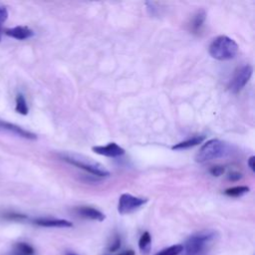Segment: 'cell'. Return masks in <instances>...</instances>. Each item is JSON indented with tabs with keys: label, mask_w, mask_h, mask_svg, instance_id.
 Returning <instances> with one entry per match:
<instances>
[{
	"label": "cell",
	"mask_w": 255,
	"mask_h": 255,
	"mask_svg": "<svg viewBox=\"0 0 255 255\" xmlns=\"http://www.w3.org/2000/svg\"><path fill=\"white\" fill-rule=\"evenodd\" d=\"M238 53L237 43L228 36L220 35L216 37L209 46V54L213 59L219 61H228Z\"/></svg>",
	"instance_id": "1"
},
{
	"label": "cell",
	"mask_w": 255,
	"mask_h": 255,
	"mask_svg": "<svg viewBox=\"0 0 255 255\" xmlns=\"http://www.w3.org/2000/svg\"><path fill=\"white\" fill-rule=\"evenodd\" d=\"M230 146L225 142L217 138H212L207 140L201 148L198 150L195 156L197 162L203 163L215 158L223 157L229 154Z\"/></svg>",
	"instance_id": "2"
},
{
	"label": "cell",
	"mask_w": 255,
	"mask_h": 255,
	"mask_svg": "<svg viewBox=\"0 0 255 255\" xmlns=\"http://www.w3.org/2000/svg\"><path fill=\"white\" fill-rule=\"evenodd\" d=\"M61 157L63 160H65L66 162L75 165L79 168L84 169L85 171L93 174V175H97V176H109L110 172L109 170H107L105 168V166L101 165L98 162H95L93 160H91L90 158H86L83 156H79L77 154H61Z\"/></svg>",
	"instance_id": "3"
},
{
	"label": "cell",
	"mask_w": 255,
	"mask_h": 255,
	"mask_svg": "<svg viewBox=\"0 0 255 255\" xmlns=\"http://www.w3.org/2000/svg\"><path fill=\"white\" fill-rule=\"evenodd\" d=\"M215 233L212 231H202L191 235L185 242L184 249L187 255H202L206 247L213 241Z\"/></svg>",
	"instance_id": "4"
},
{
	"label": "cell",
	"mask_w": 255,
	"mask_h": 255,
	"mask_svg": "<svg viewBox=\"0 0 255 255\" xmlns=\"http://www.w3.org/2000/svg\"><path fill=\"white\" fill-rule=\"evenodd\" d=\"M147 202L146 198L136 197L129 193H123L120 196L118 211L120 214H128L138 209L140 206Z\"/></svg>",
	"instance_id": "5"
},
{
	"label": "cell",
	"mask_w": 255,
	"mask_h": 255,
	"mask_svg": "<svg viewBox=\"0 0 255 255\" xmlns=\"http://www.w3.org/2000/svg\"><path fill=\"white\" fill-rule=\"evenodd\" d=\"M253 68L250 65H244L240 67L234 74L233 78L230 81L229 89L232 93L240 92L245 85L248 83L252 76Z\"/></svg>",
	"instance_id": "6"
},
{
	"label": "cell",
	"mask_w": 255,
	"mask_h": 255,
	"mask_svg": "<svg viewBox=\"0 0 255 255\" xmlns=\"http://www.w3.org/2000/svg\"><path fill=\"white\" fill-rule=\"evenodd\" d=\"M92 149L98 154L109 157H117L125 153V149L118 145L116 142H110L107 145H95L92 147Z\"/></svg>",
	"instance_id": "7"
},
{
	"label": "cell",
	"mask_w": 255,
	"mask_h": 255,
	"mask_svg": "<svg viewBox=\"0 0 255 255\" xmlns=\"http://www.w3.org/2000/svg\"><path fill=\"white\" fill-rule=\"evenodd\" d=\"M0 129H4L7 130L15 135H18L20 137H24L27 139H36L37 135L29 130H26L24 128H22L21 127L8 123V122H4L2 120H0Z\"/></svg>",
	"instance_id": "8"
},
{
	"label": "cell",
	"mask_w": 255,
	"mask_h": 255,
	"mask_svg": "<svg viewBox=\"0 0 255 255\" xmlns=\"http://www.w3.org/2000/svg\"><path fill=\"white\" fill-rule=\"evenodd\" d=\"M5 34L7 36L12 37V38L17 39V40H26V39H29V38L33 37L34 32L26 26H17V27H14V28L6 29Z\"/></svg>",
	"instance_id": "9"
},
{
	"label": "cell",
	"mask_w": 255,
	"mask_h": 255,
	"mask_svg": "<svg viewBox=\"0 0 255 255\" xmlns=\"http://www.w3.org/2000/svg\"><path fill=\"white\" fill-rule=\"evenodd\" d=\"M35 224L44 227H72L73 223L66 219L59 218H36L33 221Z\"/></svg>",
	"instance_id": "10"
},
{
	"label": "cell",
	"mask_w": 255,
	"mask_h": 255,
	"mask_svg": "<svg viewBox=\"0 0 255 255\" xmlns=\"http://www.w3.org/2000/svg\"><path fill=\"white\" fill-rule=\"evenodd\" d=\"M77 212L85 218H89L92 220H97V221H104L106 218V215L100 211L99 209H96L94 207L90 206H81L77 209Z\"/></svg>",
	"instance_id": "11"
},
{
	"label": "cell",
	"mask_w": 255,
	"mask_h": 255,
	"mask_svg": "<svg viewBox=\"0 0 255 255\" xmlns=\"http://www.w3.org/2000/svg\"><path fill=\"white\" fill-rule=\"evenodd\" d=\"M205 18H206V13L203 9H199L195 12V14L192 16V19H191V22L189 24L190 26V31L192 33H198L200 32L202 26H203V23L205 21Z\"/></svg>",
	"instance_id": "12"
},
{
	"label": "cell",
	"mask_w": 255,
	"mask_h": 255,
	"mask_svg": "<svg viewBox=\"0 0 255 255\" xmlns=\"http://www.w3.org/2000/svg\"><path fill=\"white\" fill-rule=\"evenodd\" d=\"M204 138H205L204 135H195L191 138H188L186 140H183V141H180V142L174 144L173 146H171V148L179 150V149H186L189 147H193V146L201 143L204 140Z\"/></svg>",
	"instance_id": "13"
},
{
	"label": "cell",
	"mask_w": 255,
	"mask_h": 255,
	"mask_svg": "<svg viewBox=\"0 0 255 255\" xmlns=\"http://www.w3.org/2000/svg\"><path fill=\"white\" fill-rule=\"evenodd\" d=\"M11 255H35V250L30 244L19 242L14 245Z\"/></svg>",
	"instance_id": "14"
},
{
	"label": "cell",
	"mask_w": 255,
	"mask_h": 255,
	"mask_svg": "<svg viewBox=\"0 0 255 255\" xmlns=\"http://www.w3.org/2000/svg\"><path fill=\"white\" fill-rule=\"evenodd\" d=\"M138 247L142 254L146 255L149 253L150 247H151V237L147 231H145L141 234V236L138 240Z\"/></svg>",
	"instance_id": "15"
},
{
	"label": "cell",
	"mask_w": 255,
	"mask_h": 255,
	"mask_svg": "<svg viewBox=\"0 0 255 255\" xmlns=\"http://www.w3.org/2000/svg\"><path fill=\"white\" fill-rule=\"evenodd\" d=\"M249 190H250V188L248 186L239 185V186L227 188L224 191V194H226L227 196H230V197H239V196H242V195L246 194L247 192H249Z\"/></svg>",
	"instance_id": "16"
},
{
	"label": "cell",
	"mask_w": 255,
	"mask_h": 255,
	"mask_svg": "<svg viewBox=\"0 0 255 255\" xmlns=\"http://www.w3.org/2000/svg\"><path fill=\"white\" fill-rule=\"evenodd\" d=\"M15 111L19 113L20 115H27L29 112V108L27 106V102L22 94L17 95L16 97V106H15Z\"/></svg>",
	"instance_id": "17"
},
{
	"label": "cell",
	"mask_w": 255,
	"mask_h": 255,
	"mask_svg": "<svg viewBox=\"0 0 255 255\" xmlns=\"http://www.w3.org/2000/svg\"><path fill=\"white\" fill-rule=\"evenodd\" d=\"M182 250H183V245L176 244L157 252L155 255H178Z\"/></svg>",
	"instance_id": "18"
},
{
	"label": "cell",
	"mask_w": 255,
	"mask_h": 255,
	"mask_svg": "<svg viewBox=\"0 0 255 255\" xmlns=\"http://www.w3.org/2000/svg\"><path fill=\"white\" fill-rule=\"evenodd\" d=\"M4 218L8 219V220H16V221H22L27 219V216L24 214H20V213H15V212H9L6 213L4 215Z\"/></svg>",
	"instance_id": "19"
},
{
	"label": "cell",
	"mask_w": 255,
	"mask_h": 255,
	"mask_svg": "<svg viewBox=\"0 0 255 255\" xmlns=\"http://www.w3.org/2000/svg\"><path fill=\"white\" fill-rule=\"evenodd\" d=\"M7 18H8V11H7V9L4 6L0 5V30H1L2 25L4 24V22L7 20Z\"/></svg>",
	"instance_id": "20"
},
{
	"label": "cell",
	"mask_w": 255,
	"mask_h": 255,
	"mask_svg": "<svg viewBox=\"0 0 255 255\" xmlns=\"http://www.w3.org/2000/svg\"><path fill=\"white\" fill-rule=\"evenodd\" d=\"M120 247H121V238H120L119 236H116L115 239H114V241H113V243H112V245L110 246L109 250H110L111 252H115V251L119 250Z\"/></svg>",
	"instance_id": "21"
},
{
	"label": "cell",
	"mask_w": 255,
	"mask_h": 255,
	"mask_svg": "<svg viewBox=\"0 0 255 255\" xmlns=\"http://www.w3.org/2000/svg\"><path fill=\"white\" fill-rule=\"evenodd\" d=\"M210 173L214 176H219L224 172V167L223 166H213L210 168Z\"/></svg>",
	"instance_id": "22"
},
{
	"label": "cell",
	"mask_w": 255,
	"mask_h": 255,
	"mask_svg": "<svg viewBox=\"0 0 255 255\" xmlns=\"http://www.w3.org/2000/svg\"><path fill=\"white\" fill-rule=\"evenodd\" d=\"M242 177L241 173L237 172V171H232L231 173L228 174V179L231 180V181H236V180H239L240 178Z\"/></svg>",
	"instance_id": "23"
},
{
	"label": "cell",
	"mask_w": 255,
	"mask_h": 255,
	"mask_svg": "<svg viewBox=\"0 0 255 255\" xmlns=\"http://www.w3.org/2000/svg\"><path fill=\"white\" fill-rule=\"evenodd\" d=\"M248 166L250 167V169L254 172V156L252 155V156H250L249 157V159H248Z\"/></svg>",
	"instance_id": "24"
},
{
	"label": "cell",
	"mask_w": 255,
	"mask_h": 255,
	"mask_svg": "<svg viewBox=\"0 0 255 255\" xmlns=\"http://www.w3.org/2000/svg\"><path fill=\"white\" fill-rule=\"evenodd\" d=\"M119 255H135V254H134L133 250H127V251H125V252H123Z\"/></svg>",
	"instance_id": "25"
},
{
	"label": "cell",
	"mask_w": 255,
	"mask_h": 255,
	"mask_svg": "<svg viewBox=\"0 0 255 255\" xmlns=\"http://www.w3.org/2000/svg\"><path fill=\"white\" fill-rule=\"evenodd\" d=\"M2 30H0V41H1V34H2V32H1Z\"/></svg>",
	"instance_id": "26"
},
{
	"label": "cell",
	"mask_w": 255,
	"mask_h": 255,
	"mask_svg": "<svg viewBox=\"0 0 255 255\" xmlns=\"http://www.w3.org/2000/svg\"><path fill=\"white\" fill-rule=\"evenodd\" d=\"M67 255H76V254H72V253H69V254H67Z\"/></svg>",
	"instance_id": "27"
}]
</instances>
